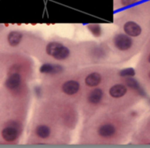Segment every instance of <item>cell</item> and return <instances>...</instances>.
Here are the masks:
<instances>
[{"instance_id":"obj_1","label":"cell","mask_w":150,"mask_h":148,"mask_svg":"<svg viewBox=\"0 0 150 148\" xmlns=\"http://www.w3.org/2000/svg\"><path fill=\"white\" fill-rule=\"evenodd\" d=\"M46 52L50 56L58 61L65 60L71 56L70 49L62 42H51L48 43L46 46Z\"/></svg>"},{"instance_id":"obj_2","label":"cell","mask_w":150,"mask_h":148,"mask_svg":"<svg viewBox=\"0 0 150 148\" xmlns=\"http://www.w3.org/2000/svg\"><path fill=\"white\" fill-rule=\"evenodd\" d=\"M112 44L117 50L124 53L132 49L134 41L132 37L129 36L125 33H117L112 38Z\"/></svg>"},{"instance_id":"obj_3","label":"cell","mask_w":150,"mask_h":148,"mask_svg":"<svg viewBox=\"0 0 150 148\" xmlns=\"http://www.w3.org/2000/svg\"><path fill=\"white\" fill-rule=\"evenodd\" d=\"M97 135L104 139H111L117 134V126L112 122H103L97 127Z\"/></svg>"},{"instance_id":"obj_4","label":"cell","mask_w":150,"mask_h":148,"mask_svg":"<svg viewBox=\"0 0 150 148\" xmlns=\"http://www.w3.org/2000/svg\"><path fill=\"white\" fill-rule=\"evenodd\" d=\"M128 92H129L128 87L125 83H121V82H117L111 85L108 91L110 98L114 100H119L124 98Z\"/></svg>"},{"instance_id":"obj_5","label":"cell","mask_w":150,"mask_h":148,"mask_svg":"<svg viewBox=\"0 0 150 148\" xmlns=\"http://www.w3.org/2000/svg\"><path fill=\"white\" fill-rule=\"evenodd\" d=\"M123 31L129 36L132 38L139 37L142 35L143 28L142 27L134 20H127L123 25Z\"/></svg>"},{"instance_id":"obj_6","label":"cell","mask_w":150,"mask_h":148,"mask_svg":"<svg viewBox=\"0 0 150 148\" xmlns=\"http://www.w3.org/2000/svg\"><path fill=\"white\" fill-rule=\"evenodd\" d=\"M62 92L68 96H74L81 92V83L76 80H68L62 85Z\"/></svg>"},{"instance_id":"obj_7","label":"cell","mask_w":150,"mask_h":148,"mask_svg":"<svg viewBox=\"0 0 150 148\" xmlns=\"http://www.w3.org/2000/svg\"><path fill=\"white\" fill-rule=\"evenodd\" d=\"M104 98V92L100 87H94L87 95V102L90 106H98Z\"/></svg>"},{"instance_id":"obj_8","label":"cell","mask_w":150,"mask_h":148,"mask_svg":"<svg viewBox=\"0 0 150 148\" xmlns=\"http://www.w3.org/2000/svg\"><path fill=\"white\" fill-rule=\"evenodd\" d=\"M103 79V77L101 72L94 70V71H91L88 74H87L86 77L84 78V83L87 87H88L90 88H94V87H97L101 85Z\"/></svg>"},{"instance_id":"obj_9","label":"cell","mask_w":150,"mask_h":148,"mask_svg":"<svg viewBox=\"0 0 150 148\" xmlns=\"http://www.w3.org/2000/svg\"><path fill=\"white\" fill-rule=\"evenodd\" d=\"M19 136V131L17 127L14 126H8L6 127L3 130H2V137L6 141H14Z\"/></svg>"},{"instance_id":"obj_10","label":"cell","mask_w":150,"mask_h":148,"mask_svg":"<svg viewBox=\"0 0 150 148\" xmlns=\"http://www.w3.org/2000/svg\"><path fill=\"white\" fill-rule=\"evenodd\" d=\"M21 75L17 72V73H13L12 75L6 80V87L10 89V90H14L17 87H19L20 84H21Z\"/></svg>"},{"instance_id":"obj_11","label":"cell","mask_w":150,"mask_h":148,"mask_svg":"<svg viewBox=\"0 0 150 148\" xmlns=\"http://www.w3.org/2000/svg\"><path fill=\"white\" fill-rule=\"evenodd\" d=\"M22 39V34L18 31H13L8 35L7 41L12 47H16L20 44Z\"/></svg>"},{"instance_id":"obj_12","label":"cell","mask_w":150,"mask_h":148,"mask_svg":"<svg viewBox=\"0 0 150 148\" xmlns=\"http://www.w3.org/2000/svg\"><path fill=\"white\" fill-rule=\"evenodd\" d=\"M35 133L36 135L41 137V138H48L50 135V129L49 126L47 125H39L36 127V130H35Z\"/></svg>"},{"instance_id":"obj_13","label":"cell","mask_w":150,"mask_h":148,"mask_svg":"<svg viewBox=\"0 0 150 148\" xmlns=\"http://www.w3.org/2000/svg\"><path fill=\"white\" fill-rule=\"evenodd\" d=\"M138 0H120V3L123 6H129L136 3Z\"/></svg>"},{"instance_id":"obj_14","label":"cell","mask_w":150,"mask_h":148,"mask_svg":"<svg viewBox=\"0 0 150 148\" xmlns=\"http://www.w3.org/2000/svg\"><path fill=\"white\" fill-rule=\"evenodd\" d=\"M146 63L150 64V52H149V53L146 55Z\"/></svg>"},{"instance_id":"obj_15","label":"cell","mask_w":150,"mask_h":148,"mask_svg":"<svg viewBox=\"0 0 150 148\" xmlns=\"http://www.w3.org/2000/svg\"><path fill=\"white\" fill-rule=\"evenodd\" d=\"M147 79L150 80V70H149V71H148V73H147Z\"/></svg>"}]
</instances>
